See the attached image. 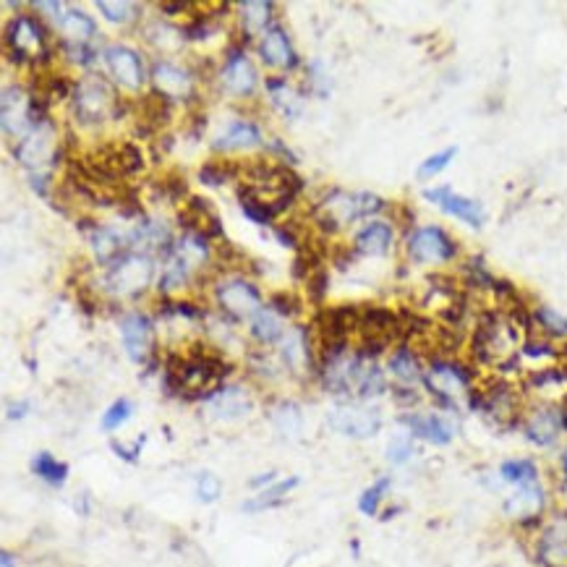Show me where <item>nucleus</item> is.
I'll return each instance as SVG.
<instances>
[{
	"label": "nucleus",
	"mask_w": 567,
	"mask_h": 567,
	"mask_svg": "<svg viewBox=\"0 0 567 567\" xmlns=\"http://www.w3.org/2000/svg\"><path fill=\"white\" fill-rule=\"evenodd\" d=\"M479 382V369L463 356H432L426 361L424 392L432 398L434 408L447 416H460L468 411Z\"/></svg>",
	"instance_id": "f257e3e1"
},
{
	"label": "nucleus",
	"mask_w": 567,
	"mask_h": 567,
	"mask_svg": "<svg viewBox=\"0 0 567 567\" xmlns=\"http://www.w3.org/2000/svg\"><path fill=\"white\" fill-rule=\"evenodd\" d=\"M392 202L372 191H343L332 189L322 202L314 204L311 210V225L317 228L322 238L338 236L340 230L358 220H377L382 212H390Z\"/></svg>",
	"instance_id": "f03ea898"
},
{
	"label": "nucleus",
	"mask_w": 567,
	"mask_h": 567,
	"mask_svg": "<svg viewBox=\"0 0 567 567\" xmlns=\"http://www.w3.org/2000/svg\"><path fill=\"white\" fill-rule=\"evenodd\" d=\"M129 110L131 105L123 100L121 92L100 74L81 76L74 84L71 113L81 129H100L108 121H121Z\"/></svg>",
	"instance_id": "7ed1b4c3"
},
{
	"label": "nucleus",
	"mask_w": 567,
	"mask_h": 567,
	"mask_svg": "<svg viewBox=\"0 0 567 567\" xmlns=\"http://www.w3.org/2000/svg\"><path fill=\"white\" fill-rule=\"evenodd\" d=\"M526 405L528 395L520 382L507 377H486L473 390L468 411L479 413L486 424L497 429H518Z\"/></svg>",
	"instance_id": "20e7f679"
},
{
	"label": "nucleus",
	"mask_w": 567,
	"mask_h": 567,
	"mask_svg": "<svg viewBox=\"0 0 567 567\" xmlns=\"http://www.w3.org/2000/svg\"><path fill=\"white\" fill-rule=\"evenodd\" d=\"M403 251L416 267H445L460 262V241L442 225H413L405 230Z\"/></svg>",
	"instance_id": "39448f33"
},
{
	"label": "nucleus",
	"mask_w": 567,
	"mask_h": 567,
	"mask_svg": "<svg viewBox=\"0 0 567 567\" xmlns=\"http://www.w3.org/2000/svg\"><path fill=\"white\" fill-rule=\"evenodd\" d=\"M518 432L536 450H557L567 437L560 400H528Z\"/></svg>",
	"instance_id": "423d86ee"
},
{
	"label": "nucleus",
	"mask_w": 567,
	"mask_h": 567,
	"mask_svg": "<svg viewBox=\"0 0 567 567\" xmlns=\"http://www.w3.org/2000/svg\"><path fill=\"white\" fill-rule=\"evenodd\" d=\"M14 157L32 173H50V168L68 157V152L66 144L58 139L55 123L48 118V121L37 123L27 139L14 144Z\"/></svg>",
	"instance_id": "0eeeda50"
},
{
	"label": "nucleus",
	"mask_w": 567,
	"mask_h": 567,
	"mask_svg": "<svg viewBox=\"0 0 567 567\" xmlns=\"http://www.w3.org/2000/svg\"><path fill=\"white\" fill-rule=\"evenodd\" d=\"M539 567H567V507L557 505L528 534Z\"/></svg>",
	"instance_id": "6e6552de"
},
{
	"label": "nucleus",
	"mask_w": 567,
	"mask_h": 567,
	"mask_svg": "<svg viewBox=\"0 0 567 567\" xmlns=\"http://www.w3.org/2000/svg\"><path fill=\"white\" fill-rule=\"evenodd\" d=\"M155 280V262L142 251H129L105 272V291L113 298H136L147 291Z\"/></svg>",
	"instance_id": "1a4fd4ad"
},
{
	"label": "nucleus",
	"mask_w": 567,
	"mask_h": 567,
	"mask_svg": "<svg viewBox=\"0 0 567 567\" xmlns=\"http://www.w3.org/2000/svg\"><path fill=\"white\" fill-rule=\"evenodd\" d=\"M549 510H552V507H549V492L544 481L515 486V489H510L505 500H502V515H505L515 528H520L523 534H531L541 520L547 518Z\"/></svg>",
	"instance_id": "9d476101"
},
{
	"label": "nucleus",
	"mask_w": 567,
	"mask_h": 567,
	"mask_svg": "<svg viewBox=\"0 0 567 567\" xmlns=\"http://www.w3.org/2000/svg\"><path fill=\"white\" fill-rule=\"evenodd\" d=\"M215 298L220 311L228 314L233 322H251L264 309L262 291L246 277H230L217 283Z\"/></svg>",
	"instance_id": "9b49d317"
},
{
	"label": "nucleus",
	"mask_w": 567,
	"mask_h": 567,
	"mask_svg": "<svg viewBox=\"0 0 567 567\" xmlns=\"http://www.w3.org/2000/svg\"><path fill=\"white\" fill-rule=\"evenodd\" d=\"M398 424L408 429L416 437V442H426L432 447H450L458 437V424L453 421V416H447L437 408H432V411H419V408L405 411Z\"/></svg>",
	"instance_id": "f8f14e48"
},
{
	"label": "nucleus",
	"mask_w": 567,
	"mask_h": 567,
	"mask_svg": "<svg viewBox=\"0 0 567 567\" xmlns=\"http://www.w3.org/2000/svg\"><path fill=\"white\" fill-rule=\"evenodd\" d=\"M330 429L332 432L343 434V437L351 439H369L377 437L385 419H382V411L377 405L369 403H345L338 405L335 411L330 413Z\"/></svg>",
	"instance_id": "ddd939ff"
},
{
	"label": "nucleus",
	"mask_w": 567,
	"mask_h": 567,
	"mask_svg": "<svg viewBox=\"0 0 567 567\" xmlns=\"http://www.w3.org/2000/svg\"><path fill=\"white\" fill-rule=\"evenodd\" d=\"M421 196H424L429 204L439 207L447 217H455V220H460V223L468 225V228L473 230L484 228L486 207L479 202V199L458 194V191H453L450 186H432V189L421 191Z\"/></svg>",
	"instance_id": "4468645a"
},
{
	"label": "nucleus",
	"mask_w": 567,
	"mask_h": 567,
	"mask_svg": "<svg viewBox=\"0 0 567 567\" xmlns=\"http://www.w3.org/2000/svg\"><path fill=\"white\" fill-rule=\"evenodd\" d=\"M0 105H3V134H6L8 139H14L16 144H19L21 139H27L34 126H37L29 89L21 87V84H8V87L3 89Z\"/></svg>",
	"instance_id": "2eb2a0df"
},
{
	"label": "nucleus",
	"mask_w": 567,
	"mask_h": 567,
	"mask_svg": "<svg viewBox=\"0 0 567 567\" xmlns=\"http://www.w3.org/2000/svg\"><path fill=\"white\" fill-rule=\"evenodd\" d=\"M149 79H152V92L168 97L173 102H191L196 97V76L191 74V68L178 66L173 61L152 63Z\"/></svg>",
	"instance_id": "dca6fc26"
},
{
	"label": "nucleus",
	"mask_w": 567,
	"mask_h": 567,
	"mask_svg": "<svg viewBox=\"0 0 567 567\" xmlns=\"http://www.w3.org/2000/svg\"><path fill=\"white\" fill-rule=\"evenodd\" d=\"M118 327H121L126 356L134 364H147L149 356L155 353V324H152V319L144 311H126Z\"/></svg>",
	"instance_id": "f3484780"
},
{
	"label": "nucleus",
	"mask_w": 567,
	"mask_h": 567,
	"mask_svg": "<svg viewBox=\"0 0 567 567\" xmlns=\"http://www.w3.org/2000/svg\"><path fill=\"white\" fill-rule=\"evenodd\" d=\"M178 225L183 233H196L207 241H223V220L204 196H189L178 210Z\"/></svg>",
	"instance_id": "a211bd4d"
},
{
	"label": "nucleus",
	"mask_w": 567,
	"mask_h": 567,
	"mask_svg": "<svg viewBox=\"0 0 567 567\" xmlns=\"http://www.w3.org/2000/svg\"><path fill=\"white\" fill-rule=\"evenodd\" d=\"M102 58H105V66H108L110 76L118 87L131 89V92H139L147 81V71H144L142 55L131 50L129 45H108L102 50Z\"/></svg>",
	"instance_id": "6ab92c4d"
},
{
	"label": "nucleus",
	"mask_w": 567,
	"mask_h": 567,
	"mask_svg": "<svg viewBox=\"0 0 567 567\" xmlns=\"http://www.w3.org/2000/svg\"><path fill=\"white\" fill-rule=\"evenodd\" d=\"M387 377L390 385L398 387H421L424 390V372H426V358L421 356L411 343H398L387 353Z\"/></svg>",
	"instance_id": "aec40b11"
},
{
	"label": "nucleus",
	"mask_w": 567,
	"mask_h": 567,
	"mask_svg": "<svg viewBox=\"0 0 567 567\" xmlns=\"http://www.w3.org/2000/svg\"><path fill=\"white\" fill-rule=\"evenodd\" d=\"M398 243V228L392 220H385V217H377V220H369L358 228V233L353 236V251L356 257H372V259H382L387 257Z\"/></svg>",
	"instance_id": "412c9836"
},
{
	"label": "nucleus",
	"mask_w": 567,
	"mask_h": 567,
	"mask_svg": "<svg viewBox=\"0 0 567 567\" xmlns=\"http://www.w3.org/2000/svg\"><path fill=\"white\" fill-rule=\"evenodd\" d=\"M217 79H220L223 92H228L230 97H238V100L254 97V92L259 87V71L249 61V55H238V58L225 61L223 71L217 74Z\"/></svg>",
	"instance_id": "4be33fe9"
},
{
	"label": "nucleus",
	"mask_w": 567,
	"mask_h": 567,
	"mask_svg": "<svg viewBox=\"0 0 567 567\" xmlns=\"http://www.w3.org/2000/svg\"><path fill=\"white\" fill-rule=\"evenodd\" d=\"M259 55H262V61L267 63L270 68H283V71H293L298 68V53L293 48L291 37L285 32L280 24L270 29V32L264 34L262 40H259Z\"/></svg>",
	"instance_id": "5701e85b"
},
{
	"label": "nucleus",
	"mask_w": 567,
	"mask_h": 567,
	"mask_svg": "<svg viewBox=\"0 0 567 567\" xmlns=\"http://www.w3.org/2000/svg\"><path fill=\"white\" fill-rule=\"evenodd\" d=\"M89 233V246L95 251V259L102 264V267H113L115 262L121 257H126L131 251L129 238L121 236L115 228H108V225H92L87 230Z\"/></svg>",
	"instance_id": "b1692460"
},
{
	"label": "nucleus",
	"mask_w": 567,
	"mask_h": 567,
	"mask_svg": "<svg viewBox=\"0 0 567 567\" xmlns=\"http://www.w3.org/2000/svg\"><path fill=\"white\" fill-rule=\"evenodd\" d=\"M264 139H262V131H259L257 123L251 121H233L223 134L217 136L215 142H212V149L215 152H249V149H257L262 147Z\"/></svg>",
	"instance_id": "393cba45"
},
{
	"label": "nucleus",
	"mask_w": 567,
	"mask_h": 567,
	"mask_svg": "<svg viewBox=\"0 0 567 567\" xmlns=\"http://www.w3.org/2000/svg\"><path fill=\"white\" fill-rule=\"evenodd\" d=\"M251 395L243 387L238 385H230V387H220V390L207 400V408H210L212 416L217 419H225V421H233V419H241L246 413L251 411Z\"/></svg>",
	"instance_id": "a878e982"
},
{
	"label": "nucleus",
	"mask_w": 567,
	"mask_h": 567,
	"mask_svg": "<svg viewBox=\"0 0 567 567\" xmlns=\"http://www.w3.org/2000/svg\"><path fill=\"white\" fill-rule=\"evenodd\" d=\"M275 3H262V0H246L238 6V21H241L243 40L251 37H264L275 27Z\"/></svg>",
	"instance_id": "bb28decb"
},
{
	"label": "nucleus",
	"mask_w": 567,
	"mask_h": 567,
	"mask_svg": "<svg viewBox=\"0 0 567 567\" xmlns=\"http://www.w3.org/2000/svg\"><path fill=\"white\" fill-rule=\"evenodd\" d=\"M531 332L557 345L567 343V317L549 304H531ZM528 332V335H531Z\"/></svg>",
	"instance_id": "cd10ccee"
},
{
	"label": "nucleus",
	"mask_w": 567,
	"mask_h": 567,
	"mask_svg": "<svg viewBox=\"0 0 567 567\" xmlns=\"http://www.w3.org/2000/svg\"><path fill=\"white\" fill-rule=\"evenodd\" d=\"M55 27H58L63 40H66V45H89L92 37L97 34L95 19L89 14H84L81 8L63 11L61 19L55 21Z\"/></svg>",
	"instance_id": "c85d7f7f"
},
{
	"label": "nucleus",
	"mask_w": 567,
	"mask_h": 567,
	"mask_svg": "<svg viewBox=\"0 0 567 567\" xmlns=\"http://www.w3.org/2000/svg\"><path fill=\"white\" fill-rule=\"evenodd\" d=\"M238 204H241V212L249 217L254 225H272L275 228V220L280 217L275 202H270L267 196L259 194L257 189H251L246 183L238 186Z\"/></svg>",
	"instance_id": "c756f323"
},
{
	"label": "nucleus",
	"mask_w": 567,
	"mask_h": 567,
	"mask_svg": "<svg viewBox=\"0 0 567 567\" xmlns=\"http://www.w3.org/2000/svg\"><path fill=\"white\" fill-rule=\"evenodd\" d=\"M497 479L500 484L510 486H526V484H536V481H544L541 479V466L536 458H507L502 460L500 466H497Z\"/></svg>",
	"instance_id": "7c9ffc66"
},
{
	"label": "nucleus",
	"mask_w": 567,
	"mask_h": 567,
	"mask_svg": "<svg viewBox=\"0 0 567 567\" xmlns=\"http://www.w3.org/2000/svg\"><path fill=\"white\" fill-rule=\"evenodd\" d=\"M264 87L270 92V100L280 115H285L288 121H296L304 113V97L298 95L296 89H291V84L285 81V76H267L264 79Z\"/></svg>",
	"instance_id": "2f4dec72"
},
{
	"label": "nucleus",
	"mask_w": 567,
	"mask_h": 567,
	"mask_svg": "<svg viewBox=\"0 0 567 567\" xmlns=\"http://www.w3.org/2000/svg\"><path fill=\"white\" fill-rule=\"evenodd\" d=\"M142 37L160 53H178L181 45L186 42V34H183V27H176V24H168V21H152L147 27L142 29Z\"/></svg>",
	"instance_id": "473e14b6"
},
{
	"label": "nucleus",
	"mask_w": 567,
	"mask_h": 567,
	"mask_svg": "<svg viewBox=\"0 0 567 567\" xmlns=\"http://www.w3.org/2000/svg\"><path fill=\"white\" fill-rule=\"evenodd\" d=\"M249 335L257 340L262 348H267V345H275V343H283V338H285L283 317H277L270 306H264L257 317L249 322Z\"/></svg>",
	"instance_id": "72a5a7b5"
},
{
	"label": "nucleus",
	"mask_w": 567,
	"mask_h": 567,
	"mask_svg": "<svg viewBox=\"0 0 567 567\" xmlns=\"http://www.w3.org/2000/svg\"><path fill=\"white\" fill-rule=\"evenodd\" d=\"M534 361V364L541 366H552V364H560L562 358V345L552 343V340L541 338L536 332L526 335L523 343H520V361Z\"/></svg>",
	"instance_id": "f704fd0d"
},
{
	"label": "nucleus",
	"mask_w": 567,
	"mask_h": 567,
	"mask_svg": "<svg viewBox=\"0 0 567 567\" xmlns=\"http://www.w3.org/2000/svg\"><path fill=\"white\" fill-rule=\"evenodd\" d=\"M298 484H301L298 476H288L285 481H275L272 486L262 489L257 497H251L249 502H243V510H246V513H259V510H270V507L283 505L285 497H288Z\"/></svg>",
	"instance_id": "c9c22d12"
},
{
	"label": "nucleus",
	"mask_w": 567,
	"mask_h": 567,
	"mask_svg": "<svg viewBox=\"0 0 567 567\" xmlns=\"http://www.w3.org/2000/svg\"><path fill=\"white\" fill-rule=\"evenodd\" d=\"M32 473L37 476V479H42L45 484H50V486H63L68 481V463H63V460H58L55 455H50V453H37L32 458Z\"/></svg>",
	"instance_id": "e433bc0d"
},
{
	"label": "nucleus",
	"mask_w": 567,
	"mask_h": 567,
	"mask_svg": "<svg viewBox=\"0 0 567 567\" xmlns=\"http://www.w3.org/2000/svg\"><path fill=\"white\" fill-rule=\"evenodd\" d=\"M385 458H387V463H390V466H395V468L408 466V463L416 458V437H413L408 429H403V426H400L398 432L390 437V442H387Z\"/></svg>",
	"instance_id": "4c0bfd02"
},
{
	"label": "nucleus",
	"mask_w": 567,
	"mask_h": 567,
	"mask_svg": "<svg viewBox=\"0 0 567 567\" xmlns=\"http://www.w3.org/2000/svg\"><path fill=\"white\" fill-rule=\"evenodd\" d=\"M390 489H392L390 473L379 476L372 486H366L364 492H361V497H358V510H361V515H366V518H377L382 505H385V497L390 494Z\"/></svg>",
	"instance_id": "58836bf2"
},
{
	"label": "nucleus",
	"mask_w": 567,
	"mask_h": 567,
	"mask_svg": "<svg viewBox=\"0 0 567 567\" xmlns=\"http://www.w3.org/2000/svg\"><path fill=\"white\" fill-rule=\"evenodd\" d=\"M115 155H118V168L123 178L142 176L147 170V155L136 142H115Z\"/></svg>",
	"instance_id": "ea45409f"
},
{
	"label": "nucleus",
	"mask_w": 567,
	"mask_h": 567,
	"mask_svg": "<svg viewBox=\"0 0 567 567\" xmlns=\"http://www.w3.org/2000/svg\"><path fill=\"white\" fill-rule=\"evenodd\" d=\"M152 189L160 191V199L173 204H183L191 196L189 181H186V176H183L181 170H168V173H162L157 181H152Z\"/></svg>",
	"instance_id": "a19ab883"
},
{
	"label": "nucleus",
	"mask_w": 567,
	"mask_h": 567,
	"mask_svg": "<svg viewBox=\"0 0 567 567\" xmlns=\"http://www.w3.org/2000/svg\"><path fill=\"white\" fill-rule=\"evenodd\" d=\"M455 157H458V147H455V144L439 149V152H432V155L426 157V160H421V165L416 168V178L424 183L434 181V178L442 176V173L453 165Z\"/></svg>",
	"instance_id": "79ce46f5"
},
{
	"label": "nucleus",
	"mask_w": 567,
	"mask_h": 567,
	"mask_svg": "<svg viewBox=\"0 0 567 567\" xmlns=\"http://www.w3.org/2000/svg\"><path fill=\"white\" fill-rule=\"evenodd\" d=\"M272 424L283 437H296L298 429H301V411L298 405L291 400H283L272 408Z\"/></svg>",
	"instance_id": "37998d69"
},
{
	"label": "nucleus",
	"mask_w": 567,
	"mask_h": 567,
	"mask_svg": "<svg viewBox=\"0 0 567 567\" xmlns=\"http://www.w3.org/2000/svg\"><path fill=\"white\" fill-rule=\"evenodd\" d=\"M95 6H97V11H100V14L110 21V24H118V27H126V24H131V21L139 16L136 14L139 6H136V3H126V0H118V3H110V0H97Z\"/></svg>",
	"instance_id": "c03bdc74"
},
{
	"label": "nucleus",
	"mask_w": 567,
	"mask_h": 567,
	"mask_svg": "<svg viewBox=\"0 0 567 567\" xmlns=\"http://www.w3.org/2000/svg\"><path fill=\"white\" fill-rule=\"evenodd\" d=\"M267 306L275 311L277 317L296 319L301 317V311H304V298L296 296L293 291H275L267 298Z\"/></svg>",
	"instance_id": "a18cd8bd"
},
{
	"label": "nucleus",
	"mask_w": 567,
	"mask_h": 567,
	"mask_svg": "<svg viewBox=\"0 0 567 567\" xmlns=\"http://www.w3.org/2000/svg\"><path fill=\"white\" fill-rule=\"evenodd\" d=\"M131 413H134V405L129 398H118L115 403H110L108 411L102 413V432H118L131 419Z\"/></svg>",
	"instance_id": "49530a36"
},
{
	"label": "nucleus",
	"mask_w": 567,
	"mask_h": 567,
	"mask_svg": "<svg viewBox=\"0 0 567 567\" xmlns=\"http://www.w3.org/2000/svg\"><path fill=\"white\" fill-rule=\"evenodd\" d=\"M304 285L306 301L311 306H317V309H324V298H327V291H330V272H327V267H319Z\"/></svg>",
	"instance_id": "de8ad7c7"
},
{
	"label": "nucleus",
	"mask_w": 567,
	"mask_h": 567,
	"mask_svg": "<svg viewBox=\"0 0 567 567\" xmlns=\"http://www.w3.org/2000/svg\"><path fill=\"white\" fill-rule=\"evenodd\" d=\"M220 489H223V484H220V479H217L215 473H210V471L199 473V479H196V492H199V500L215 502L217 497H220Z\"/></svg>",
	"instance_id": "09e8293b"
},
{
	"label": "nucleus",
	"mask_w": 567,
	"mask_h": 567,
	"mask_svg": "<svg viewBox=\"0 0 567 567\" xmlns=\"http://www.w3.org/2000/svg\"><path fill=\"white\" fill-rule=\"evenodd\" d=\"M306 76H309V89H314L319 97H324L330 92V79L324 74L322 63L311 61L309 66H306Z\"/></svg>",
	"instance_id": "8fccbe9b"
},
{
	"label": "nucleus",
	"mask_w": 567,
	"mask_h": 567,
	"mask_svg": "<svg viewBox=\"0 0 567 567\" xmlns=\"http://www.w3.org/2000/svg\"><path fill=\"white\" fill-rule=\"evenodd\" d=\"M557 497H560L562 507H567V442L557 455Z\"/></svg>",
	"instance_id": "3c124183"
},
{
	"label": "nucleus",
	"mask_w": 567,
	"mask_h": 567,
	"mask_svg": "<svg viewBox=\"0 0 567 567\" xmlns=\"http://www.w3.org/2000/svg\"><path fill=\"white\" fill-rule=\"evenodd\" d=\"M142 445H144V437L136 439V442L131 447L121 445V442H110V447H113V453L118 455V458L126 460V463H136V460H139V453H142Z\"/></svg>",
	"instance_id": "603ef678"
},
{
	"label": "nucleus",
	"mask_w": 567,
	"mask_h": 567,
	"mask_svg": "<svg viewBox=\"0 0 567 567\" xmlns=\"http://www.w3.org/2000/svg\"><path fill=\"white\" fill-rule=\"evenodd\" d=\"M157 11H160L162 16H170V19H173V16H183L194 11V3H160Z\"/></svg>",
	"instance_id": "864d4df0"
},
{
	"label": "nucleus",
	"mask_w": 567,
	"mask_h": 567,
	"mask_svg": "<svg viewBox=\"0 0 567 567\" xmlns=\"http://www.w3.org/2000/svg\"><path fill=\"white\" fill-rule=\"evenodd\" d=\"M27 411H29L27 400H19V403H8V419H14V421L24 419V416H27Z\"/></svg>",
	"instance_id": "5fc2aeb1"
},
{
	"label": "nucleus",
	"mask_w": 567,
	"mask_h": 567,
	"mask_svg": "<svg viewBox=\"0 0 567 567\" xmlns=\"http://www.w3.org/2000/svg\"><path fill=\"white\" fill-rule=\"evenodd\" d=\"M0 560H3V567H16V560L11 557V552L0 554Z\"/></svg>",
	"instance_id": "6e6d98bb"
},
{
	"label": "nucleus",
	"mask_w": 567,
	"mask_h": 567,
	"mask_svg": "<svg viewBox=\"0 0 567 567\" xmlns=\"http://www.w3.org/2000/svg\"><path fill=\"white\" fill-rule=\"evenodd\" d=\"M560 366L565 369V374H567V343L562 345V358H560Z\"/></svg>",
	"instance_id": "4d7b16f0"
}]
</instances>
